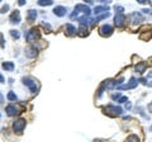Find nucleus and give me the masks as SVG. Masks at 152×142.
Listing matches in <instances>:
<instances>
[{"label":"nucleus","mask_w":152,"mask_h":142,"mask_svg":"<svg viewBox=\"0 0 152 142\" xmlns=\"http://www.w3.org/2000/svg\"><path fill=\"white\" fill-rule=\"evenodd\" d=\"M125 15L124 14H117L115 15V18H114V24H115L117 27H123L124 25V23H125Z\"/></svg>","instance_id":"obj_8"},{"label":"nucleus","mask_w":152,"mask_h":142,"mask_svg":"<svg viewBox=\"0 0 152 142\" xmlns=\"http://www.w3.org/2000/svg\"><path fill=\"white\" fill-rule=\"evenodd\" d=\"M148 110H150V112L152 113V104H150V105H148Z\"/></svg>","instance_id":"obj_30"},{"label":"nucleus","mask_w":152,"mask_h":142,"mask_svg":"<svg viewBox=\"0 0 152 142\" xmlns=\"http://www.w3.org/2000/svg\"><path fill=\"white\" fill-rule=\"evenodd\" d=\"M37 38H39V30H38V28H32L25 34L27 42H34Z\"/></svg>","instance_id":"obj_3"},{"label":"nucleus","mask_w":152,"mask_h":142,"mask_svg":"<svg viewBox=\"0 0 152 142\" xmlns=\"http://www.w3.org/2000/svg\"><path fill=\"white\" fill-rule=\"evenodd\" d=\"M3 100H4V97H3V94L0 93V103H3Z\"/></svg>","instance_id":"obj_29"},{"label":"nucleus","mask_w":152,"mask_h":142,"mask_svg":"<svg viewBox=\"0 0 152 142\" xmlns=\"http://www.w3.org/2000/svg\"><path fill=\"white\" fill-rule=\"evenodd\" d=\"M25 119L24 118H19V119L17 121H14V123H13V131L17 133V135H22V132H23V129L25 128Z\"/></svg>","instance_id":"obj_2"},{"label":"nucleus","mask_w":152,"mask_h":142,"mask_svg":"<svg viewBox=\"0 0 152 142\" xmlns=\"http://www.w3.org/2000/svg\"><path fill=\"white\" fill-rule=\"evenodd\" d=\"M53 1L52 0H38V5L41 6H48V5H52Z\"/></svg>","instance_id":"obj_18"},{"label":"nucleus","mask_w":152,"mask_h":142,"mask_svg":"<svg viewBox=\"0 0 152 142\" xmlns=\"http://www.w3.org/2000/svg\"><path fill=\"white\" fill-rule=\"evenodd\" d=\"M8 9H9V5H8V4H5V5H4V6L1 8V9H0V13H5V11H6Z\"/></svg>","instance_id":"obj_23"},{"label":"nucleus","mask_w":152,"mask_h":142,"mask_svg":"<svg viewBox=\"0 0 152 142\" xmlns=\"http://www.w3.org/2000/svg\"><path fill=\"white\" fill-rule=\"evenodd\" d=\"M0 1H1V0H0Z\"/></svg>","instance_id":"obj_32"},{"label":"nucleus","mask_w":152,"mask_h":142,"mask_svg":"<svg viewBox=\"0 0 152 142\" xmlns=\"http://www.w3.org/2000/svg\"><path fill=\"white\" fill-rule=\"evenodd\" d=\"M10 34H11V37H13V38H15V40H18V38L20 37V34H19V32H18L17 29H11L10 30Z\"/></svg>","instance_id":"obj_22"},{"label":"nucleus","mask_w":152,"mask_h":142,"mask_svg":"<svg viewBox=\"0 0 152 142\" xmlns=\"http://www.w3.org/2000/svg\"><path fill=\"white\" fill-rule=\"evenodd\" d=\"M81 10L85 15H90V8L86 6L85 4H77V5L75 6V11H80Z\"/></svg>","instance_id":"obj_10"},{"label":"nucleus","mask_w":152,"mask_h":142,"mask_svg":"<svg viewBox=\"0 0 152 142\" xmlns=\"http://www.w3.org/2000/svg\"><path fill=\"white\" fill-rule=\"evenodd\" d=\"M24 4H25L24 0H19V5H24Z\"/></svg>","instance_id":"obj_28"},{"label":"nucleus","mask_w":152,"mask_h":142,"mask_svg":"<svg viewBox=\"0 0 152 142\" xmlns=\"http://www.w3.org/2000/svg\"><path fill=\"white\" fill-rule=\"evenodd\" d=\"M66 11H67L66 8L58 5V6H56L55 9H53V14L57 15V17H63V15H66Z\"/></svg>","instance_id":"obj_11"},{"label":"nucleus","mask_w":152,"mask_h":142,"mask_svg":"<svg viewBox=\"0 0 152 142\" xmlns=\"http://www.w3.org/2000/svg\"><path fill=\"white\" fill-rule=\"evenodd\" d=\"M23 84L28 86V88H29V90L32 91V93H34V94L37 93L38 88H37V85H36V81H34V80L29 79V78H23Z\"/></svg>","instance_id":"obj_5"},{"label":"nucleus","mask_w":152,"mask_h":142,"mask_svg":"<svg viewBox=\"0 0 152 142\" xmlns=\"http://www.w3.org/2000/svg\"><path fill=\"white\" fill-rule=\"evenodd\" d=\"M112 99H114V100H115V99H120V93L113 94V95H112Z\"/></svg>","instance_id":"obj_24"},{"label":"nucleus","mask_w":152,"mask_h":142,"mask_svg":"<svg viewBox=\"0 0 152 142\" xmlns=\"http://www.w3.org/2000/svg\"><path fill=\"white\" fill-rule=\"evenodd\" d=\"M150 76H151V78H152V72H151V74H150Z\"/></svg>","instance_id":"obj_31"},{"label":"nucleus","mask_w":152,"mask_h":142,"mask_svg":"<svg viewBox=\"0 0 152 142\" xmlns=\"http://www.w3.org/2000/svg\"><path fill=\"white\" fill-rule=\"evenodd\" d=\"M95 14H100L103 11H108V6H95Z\"/></svg>","instance_id":"obj_19"},{"label":"nucleus","mask_w":152,"mask_h":142,"mask_svg":"<svg viewBox=\"0 0 152 142\" xmlns=\"http://www.w3.org/2000/svg\"><path fill=\"white\" fill-rule=\"evenodd\" d=\"M103 112L106 116L110 117H118L123 113V109L120 108L119 105H113V104H108L106 107H103Z\"/></svg>","instance_id":"obj_1"},{"label":"nucleus","mask_w":152,"mask_h":142,"mask_svg":"<svg viewBox=\"0 0 152 142\" xmlns=\"http://www.w3.org/2000/svg\"><path fill=\"white\" fill-rule=\"evenodd\" d=\"M6 98L9 99L10 102H15L17 100V95H15V93H13V91H9V93H8V95H6Z\"/></svg>","instance_id":"obj_20"},{"label":"nucleus","mask_w":152,"mask_h":142,"mask_svg":"<svg viewBox=\"0 0 152 142\" xmlns=\"http://www.w3.org/2000/svg\"><path fill=\"white\" fill-rule=\"evenodd\" d=\"M4 81H5V79H4V76L0 74V83H4Z\"/></svg>","instance_id":"obj_27"},{"label":"nucleus","mask_w":152,"mask_h":142,"mask_svg":"<svg viewBox=\"0 0 152 142\" xmlns=\"http://www.w3.org/2000/svg\"><path fill=\"white\" fill-rule=\"evenodd\" d=\"M3 69L6 71H13L14 70V64L10 62V61H6V62L3 64Z\"/></svg>","instance_id":"obj_17"},{"label":"nucleus","mask_w":152,"mask_h":142,"mask_svg":"<svg viewBox=\"0 0 152 142\" xmlns=\"http://www.w3.org/2000/svg\"><path fill=\"white\" fill-rule=\"evenodd\" d=\"M99 33H100V36H103V37H109V36H112V33H113V27L109 25V24H103L100 28H99Z\"/></svg>","instance_id":"obj_4"},{"label":"nucleus","mask_w":152,"mask_h":142,"mask_svg":"<svg viewBox=\"0 0 152 142\" xmlns=\"http://www.w3.org/2000/svg\"><path fill=\"white\" fill-rule=\"evenodd\" d=\"M36 18H37V10H33V9L28 10V15H27V19H28L29 22H33V20H36Z\"/></svg>","instance_id":"obj_15"},{"label":"nucleus","mask_w":152,"mask_h":142,"mask_svg":"<svg viewBox=\"0 0 152 142\" xmlns=\"http://www.w3.org/2000/svg\"><path fill=\"white\" fill-rule=\"evenodd\" d=\"M5 112H6L8 116L11 117V116H15V114H19V109L15 104H9V105H6Z\"/></svg>","instance_id":"obj_7"},{"label":"nucleus","mask_w":152,"mask_h":142,"mask_svg":"<svg viewBox=\"0 0 152 142\" xmlns=\"http://www.w3.org/2000/svg\"><path fill=\"white\" fill-rule=\"evenodd\" d=\"M0 116H1V114H0Z\"/></svg>","instance_id":"obj_33"},{"label":"nucleus","mask_w":152,"mask_h":142,"mask_svg":"<svg viewBox=\"0 0 152 142\" xmlns=\"http://www.w3.org/2000/svg\"><path fill=\"white\" fill-rule=\"evenodd\" d=\"M38 55V49L36 48V46H28V47L25 48V56L29 57V59H34Z\"/></svg>","instance_id":"obj_6"},{"label":"nucleus","mask_w":152,"mask_h":142,"mask_svg":"<svg viewBox=\"0 0 152 142\" xmlns=\"http://www.w3.org/2000/svg\"><path fill=\"white\" fill-rule=\"evenodd\" d=\"M146 67H147V65L144 64V62H138L136 65V71L138 72V74H143L144 71H146Z\"/></svg>","instance_id":"obj_13"},{"label":"nucleus","mask_w":152,"mask_h":142,"mask_svg":"<svg viewBox=\"0 0 152 142\" xmlns=\"http://www.w3.org/2000/svg\"><path fill=\"white\" fill-rule=\"evenodd\" d=\"M128 100V98L127 97H122L120 99H119V100H118V103H124V102H127Z\"/></svg>","instance_id":"obj_26"},{"label":"nucleus","mask_w":152,"mask_h":142,"mask_svg":"<svg viewBox=\"0 0 152 142\" xmlns=\"http://www.w3.org/2000/svg\"><path fill=\"white\" fill-rule=\"evenodd\" d=\"M77 34L80 37H85V36H87V28L85 25H82V24H80V28H79V30H77Z\"/></svg>","instance_id":"obj_16"},{"label":"nucleus","mask_w":152,"mask_h":142,"mask_svg":"<svg viewBox=\"0 0 152 142\" xmlns=\"http://www.w3.org/2000/svg\"><path fill=\"white\" fill-rule=\"evenodd\" d=\"M137 83H138V80H137L136 78H131V80H129V84L122 85L120 89H133V88L137 86Z\"/></svg>","instance_id":"obj_12"},{"label":"nucleus","mask_w":152,"mask_h":142,"mask_svg":"<svg viewBox=\"0 0 152 142\" xmlns=\"http://www.w3.org/2000/svg\"><path fill=\"white\" fill-rule=\"evenodd\" d=\"M10 23H14V24L20 23V11H19L18 9L14 10L13 13L10 14Z\"/></svg>","instance_id":"obj_9"},{"label":"nucleus","mask_w":152,"mask_h":142,"mask_svg":"<svg viewBox=\"0 0 152 142\" xmlns=\"http://www.w3.org/2000/svg\"><path fill=\"white\" fill-rule=\"evenodd\" d=\"M0 46H1L3 48L5 47V45H4V40H3V34H1V33H0Z\"/></svg>","instance_id":"obj_25"},{"label":"nucleus","mask_w":152,"mask_h":142,"mask_svg":"<svg viewBox=\"0 0 152 142\" xmlns=\"http://www.w3.org/2000/svg\"><path fill=\"white\" fill-rule=\"evenodd\" d=\"M75 33H77L76 32V28L72 24H70V23H68V24H66V34L67 36H74Z\"/></svg>","instance_id":"obj_14"},{"label":"nucleus","mask_w":152,"mask_h":142,"mask_svg":"<svg viewBox=\"0 0 152 142\" xmlns=\"http://www.w3.org/2000/svg\"><path fill=\"white\" fill-rule=\"evenodd\" d=\"M127 142H141V141H139L138 137H137V135H131L127 138Z\"/></svg>","instance_id":"obj_21"}]
</instances>
